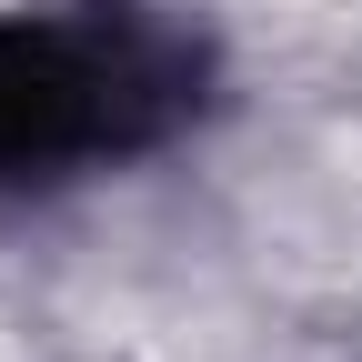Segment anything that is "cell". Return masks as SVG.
I'll list each match as a JSON object with an SVG mask.
<instances>
[{
    "mask_svg": "<svg viewBox=\"0 0 362 362\" xmlns=\"http://www.w3.org/2000/svg\"><path fill=\"white\" fill-rule=\"evenodd\" d=\"M202 111V51L151 21H0V181L121 161Z\"/></svg>",
    "mask_w": 362,
    "mask_h": 362,
    "instance_id": "6da1fadb",
    "label": "cell"
}]
</instances>
